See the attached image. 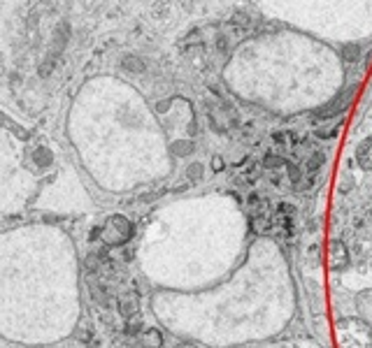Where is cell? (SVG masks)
Masks as SVG:
<instances>
[{"mask_svg":"<svg viewBox=\"0 0 372 348\" xmlns=\"http://www.w3.org/2000/svg\"><path fill=\"white\" fill-rule=\"evenodd\" d=\"M358 56H361V47H358V44H347V47L342 49V58H344V63H356Z\"/></svg>","mask_w":372,"mask_h":348,"instance_id":"obj_10","label":"cell"},{"mask_svg":"<svg viewBox=\"0 0 372 348\" xmlns=\"http://www.w3.org/2000/svg\"><path fill=\"white\" fill-rule=\"evenodd\" d=\"M170 151L175 156H186V153H191L193 151V142H186V139H179V142H175L170 147Z\"/></svg>","mask_w":372,"mask_h":348,"instance_id":"obj_11","label":"cell"},{"mask_svg":"<svg viewBox=\"0 0 372 348\" xmlns=\"http://www.w3.org/2000/svg\"><path fill=\"white\" fill-rule=\"evenodd\" d=\"M175 348H198V346H195V344H191V341H179Z\"/></svg>","mask_w":372,"mask_h":348,"instance_id":"obj_20","label":"cell"},{"mask_svg":"<svg viewBox=\"0 0 372 348\" xmlns=\"http://www.w3.org/2000/svg\"><path fill=\"white\" fill-rule=\"evenodd\" d=\"M200 172H202V165H198V163H193L191 167L186 169V174H189V179H191V181L200 179Z\"/></svg>","mask_w":372,"mask_h":348,"instance_id":"obj_16","label":"cell"},{"mask_svg":"<svg viewBox=\"0 0 372 348\" xmlns=\"http://www.w3.org/2000/svg\"><path fill=\"white\" fill-rule=\"evenodd\" d=\"M119 311H121V316L126 318H135L140 311V304H138V297L135 295H124L119 299Z\"/></svg>","mask_w":372,"mask_h":348,"instance_id":"obj_7","label":"cell"},{"mask_svg":"<svg viewBox=\"0 0 372 348\" xmlns=\"http://www.w3.org/2000/svg\"><path fill=\"white\" fill-rule=\"evenodd\" d=\"M142 332V323H140V318L135 316V318H128V323H126V334L128 337H135V334H140Z\"/></svg>","mask_w":372,"mask_h":348,"instance_id":"obj_14","label":"cell"},{"mask_svg":"<svg viewBox=\"0 0 372 348\" xmlns=\"http://www.w3.org/2000/svg\"><path fill=\"white\" fill-rule=\"evenodd\" d=\"M31 160H33V165H35L37 169H47V167H52L53 153L47 147H35L31 151Z\"/></svg>","mask_w":372,"mask_h":348,"instance_id":"obj_6","label":"cell"},{"mask_svg":"<svg viewBox=\"0 0 372 348\" xmlns=\"http://www.w3.org/2000/svg\"><path fill=\"white\" fill-rule=\"evenodd\" d=\"M354 95H356V88H349V91H344V93L340 95V98H335L330 105L321 107V109H317L314 112V121H328V118H335V116H340L347 107L351 105V100H354Z\"/></svg>","mask_w":372,"mask_h":348,"instance_id":"obj_3","label":"cell"},{"mask_svg":"<svg viewBox=\"0 0 372 348\" xmlns=\"http://www.w3.org/2000/svg\"><path fill=\"white\" fill-rule=\"evenodd\" d=\"M140 344L147 346V348H160V344H163V334H160L159 330H154V327L142 330V332H140Z\"/></svg>","mask_w":372,"mask_h":348,"instance_id":"obj_8","label":"cell"},{"mask_svg":"<svg viewBox=\"0 0 372 348\" xmlns=\"http://www.w3.org/2000/svg\"><path fill=\"white\" fill-rule=\"evenodd\" d=\"M279 214H284V216H291V214H293V211H296V207H293V204H279Z\"/></svg>","mask_w":372,"mask_h":348,"instance_id":"obj_18","label":"cell"},{"mask_svg":"<svg viewBox=\"0 0 372 348\" xmlns=\"http://www.w3.org/2000/svg\"><path fill=\"white\" fill-rule=\"evenodd\" d=\"M337 348H372V325L363 320H340L337 323Z\"/></svg>","mask_w":372,"mask_h":348,"instance_id":"obj_1","label":"cell"},{"mask_svg":"<svg viewBox=\"0 0 372 348\" xmlns=\"http://www.w3.org/2000/svg\"><path fill=\"white\" fill-rule=\"evenodd\" d=\"M212 167L216 169V172H219V169L223 167V163H221V158H214V160H212Z\"/></svg>","mask_w":372,"mask_h":348,"instance_id":"obj_22","label":"cell"},{"mask_svg":"<svg viewBox=\"0 0 372 348\" xmlns=\"http://www.w3.org/2000/svg\"><path fill=\"white\" fill-rule=\"evenodd\" d=\"M228 49V40L226 37H219V51H226Z\"/></svg>","mask_w":372,"mask_h":348,"instance_id":"obj_21","label":"cell"},{"mask_svg":"<svg viewBox=\"0 0 372 348\" xmlns=\"http://www.w3.org/2000/svg\"><path fill=\"white\" fill-rule=\"evenodd\" d=\"M356 163L363 169H368V172L372 169V137L363 139L361 144H358V149H356Z\"/></svg>","mask_w":372,"mask_h":348,"instance_id":"obj_5","label":"cell"},{"mask_svg":"<svg viewBox=\"0 0 372 348\" xmlns=\"http://www.w3.org/2000/svg\"><path fill=\"white\" fill-rule=\"evenodd\" d=\"M288 172H291V179L296 181V186H298V179H300V169L293 167V165H288Z\"/></svg>","mask_w":372,"mask_h":348,"instance_id":"obj_19","label":"cell"},{"mask_svg":"<svg viewBox=\"0 0 372 348\" xmlns=\"http://www.w3.org/2000/svg\"><path fill=\"white\" fill-rule=\"evenodd\" d=\"M149 14H151L154 19H165V17H168V5H165L163 0H159V2H154V7L149 10Z\"/></svg>","mask_w":372,"mask_h":348,"instance_id":"obj_13","label":"cell"},{"mask_svg":"<svg viewBox=\"0 0 372 348\" xmlns=\"http://www.w3.org/2000/svg\"><path fill=\"white\" fill-rule=\"evenodd\" d=\"M319 139H330V137H337V128H326V130H319L317 133Z\"/></svg>","mask_w":372,"mask_h":348,"instance_id":"obj_17","label":"cell"},{"mask_svg":"<svg viewBox=\"0 0 372 348\" xmlns=\"http://www.w3.org/2000/svg\"><path fill=\"white\" fill-rule=\"evenodd\" d=\"M328 263L333 269H344L349 267V251L342 242H330L328 249Z\"/></svg>","mask_w":372,"mask_h":348,"instance_id":"obj_4","label":"cell"},{"mask_svg":"<svg viewBox=\"0 0 372 348\" xmlns=\"http://www.w3.org/2000/svg\"><path fill=\"white\" fill-rule=\"evenodd\" d=\"M284 165V160L279 158V156H267L266 160H263V167H267V169H272V167H282Z\"/></svg>","mask_w":372,"mask_h":348,"instance_id":"obj_15","label":"cell"},{"mask_svg":"<svg viewBox=\"0 0 372 348\" xmlns=\"http://www.w3.org/2000/svg\"><path fill=\"white\" fill-rule=\"evenodd\" d=\"M323 163H326V153H323V151H317V153L309 158V163H307V172H317Z\"/></svg>","mask_w":372,"mask_h":348,"instance_id":"obj_12","label":"cell"},{"mask_svg":"<svg viewBox=\"0 0 372 348\" xmlns=\"http://www.w3.org/2000/svg\"><path fill=\"white\" fill-rule=\"evenodd\" d=\"M130 348H147V346H142V344H140V346H135V344H133V346H130Z\"/></svg>","mask_w":372,"mask_h":348,"instance_id":"obj_23","label":"cell"},{"mask_svg":"<svg viewBox=\"0 0 372 348\" xmlns=\"http://www.w3.org/2000/svg\"><path fill=\"white\" fill-rule=\"evenodd\" d=\"M133 223L128 221L126 216H121V214H114V216H109L103 225V242L107 246H124V244L130 242V237H133Z\"/></svg>","mask_w":372,"mask_h":348,"instance_id":"obj_2","label":"cell"},{"mask_svg":"<svg viewBox=\"0 0 372 348\" xmlns=\"http://www.w3.org/2000/svg\"><path fill=\"white\" fill-rule=\"evenodd\" d=\"M124 67H126L128 72H144V67H147V65H144V61H142V58H140V56H126V58H124Z\"/></svg>","mask_w":372,"mask_h":348,"instance_id":"obj_9","label":"cell"}]
</instances>
